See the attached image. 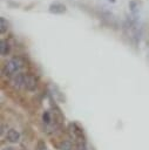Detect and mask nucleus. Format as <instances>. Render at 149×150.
<instances>
[{
  "instance_id": "f257e3e1",
  "label": "nucleus",
  "mask_w": 149,
  "mask_h": 150,
  "mask_svg": "<svg viewBox=\"0 0 149 150\" xmlns=\"http://www.w3.org/2000/svg\"><path fill=\"white\" fill-rule=\"evenodd\" d=\"M25 66H26V61L20 56H15V57H12L11 60H8L6 62L4 71L6 75H8L12 79L13 76L22 73Z\"/></svg>"
},
{
  "instance_id": "f03ea898",
  "label": "nucleus",
  "mask_w": 149,
  "mask_h": 150,
  "mask_svg": "<svg viewBox=\"0 0 149 150\" xmlns=\"http://www.w3.org/2000/svg\"><path fill=\"white\" fill-rule=\"evenodd\" d=\"M38 87V81L32 75V74H26L25 76V83H23V88L27 89L28 91H34Z\"/></svg>"
},
{
  "instance_id": "7ed1b4c3",
  "label": "nucleus",
  "mask_w": 149,
  "mask_h": 150,
  "mask_svg": "<svg viewBox=\"0 0 149 150\" xmlns=\"http://www.w3.org/2000/svg\"><path fill=\"white\" fill-rule=\"evenodd\" d=\"M49 12L55 13V14H61V13L66 12V6L60 2H54L49 6Z\"/></svg>"
},
{
  "instance_id": "20e7f679",
  "label": "nucleus",
  "mask_w": 149,
  "mask_h": 150,
  "mask_svg": "<svg viewBox=\"0 0 149 150\" xmlns=\"http://www.w3.org/2000/svg\"><path fill=\"white\" fill-rule=\"evenodd\" d=\"M6 137H7V139H8L9 142L16 143V142H19V139H20V134H19L15 129H9V130L7 131Z\"/></svg>"
},
{
  "instance_id": "39448f33",
  "label": "nucleus",
  "mask_w": 149,
  "mask_h": 150,
  "mask_svg": "<svg viewBox=\"0 0 149 150\" xmlns=\"http://www.w3.org/2000/svg\"><path fill=\"white\" fill-rule=\"evenodd\" d=\"M0 45H1V46H0L1 55H2V56L8 55L9 52H11V46H9V43H8L6 40H1V43H0Z\"/></svg>"
},
{
  "instance_id": "423d86ee",
  "label": "nucleus",
  "mask_w": 149,
  "mask_h": 150,
  "mask_svg": "<svg viewBox=\"0 0 149 150\" xmlns=\"http://www.w3.org/2000/svg\"><path fill=\"white\" fill-rule=\"evenodd\" d=\"M8 28V22L4 19V18H0V32L1 33H5Z\"/></svg>"
},
{
  "instance_id": "0eeeda50",
  "label": "nucleus",
  "mask_w": 149,
  "mask_h": 150,
  "mask_svg": "<svg viewBox=\"0 0 149 150\" xmlns=\"http://www.w3.org/2000/svg\"><path fill=\"white\" fill-rule=\"evenodd\" d=\"M61 150H72V143L69 141H63L60 146Z\"/></svg>"
},
{
  "instance_id": "6e6552de",
  "label": "nucleus",
  "mask_w": 149,
  "mask_h": 150,
  "mask_svg": "<svg viewBox=\"0 0 149 150\" xmlns=\"http://www.w3.org/2000/svg\"><path fill=\"white\" fill-rule=\"evenodd\" d=\"M42 120H43V122H45L46 124H49V123H50L52 117H50L49 111H45V112H43V115H42Z\"/></svg>"
},
{
  "instance_id": "1a4fd4ad",
  "label": "nucleus",
  "mask_w": 149,
  "mask_h": 150,
  "mask_svg": "<svg viewBox=\"0 0 149 150\" xmlns=\"http://www.w3.org/2000/svg\"><path fill=\"white\" fill-rule=\"evenodd\" d=\"M4 150H13V149H12V148H5Z\"/></svg>"
},
{
  "instance_id": "9d476101",
  "label": "nucleus",
  "mask_w": 149,
  "mask_h": 150,
  "mask_svg": "<svg viewBox=\"0 0 149 150\" xmlns=\"http://www.w3.org/2000/svg\"><path fill=\"white\" fill-rule=\"evenodd\" d=\"M111 1H115V0H111Z\"/></svg>"
}]
</instances>
